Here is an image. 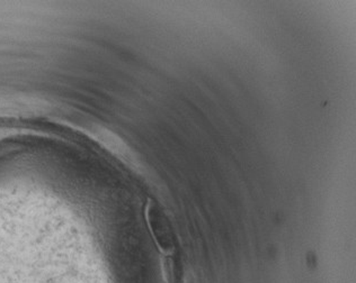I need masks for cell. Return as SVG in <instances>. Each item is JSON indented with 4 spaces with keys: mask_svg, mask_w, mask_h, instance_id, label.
I'll return each mask as SVG.
<instances>
[{
    "mask_svg": "<svg viewBox=\"0 0 356 283\" xmlns=\"http://www.w3.org/2000/svg\"><path fill=\"white\" fill-rule=\"evenodd\" d=\"M147 216H148L150 228L161 250L166 252L172 251L174 243H172V230L163 212L158 209L157 207L150 206Z\"/></svg>",
    "mask_w": 356,
    "mask_h": 283,
    "instance_id": "cell-1",
    "label": "cell"
}]
</instances>
